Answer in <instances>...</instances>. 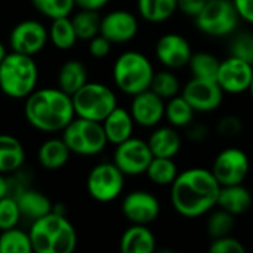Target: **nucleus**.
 <instances>
[{"mask_svg": "<svg viewBox=\"0 0 253 253\" xmlns=\"http://www.w3.org/2000/svg\"><path fill=\"white\" fill-rule=\"evenodd\" d=\"M196 113H212L221 107L224 101V90L216 80H206L193 77L181 93Z\"/></svg>", "mask_w": 253, "mask_h": 253, "instance_id": "14", "label": "nucleus"}, {"mask_svg": "<svg viewBox=\"0 0 253 253\" xmlns=\"http://www.w3.org/2000/svg\"><path fill=\"white\" fill-rule=\"evenodd\" d=\"M138 28V19L132 12L117 9L101 18L99 34H102L111 44H120L132 40L136 36Z\"/></svg>", "mask_w": 253, "mask_h": 253, "instance_id": "17", "label": "nucleus"}, {"mask_svg": "<svg viewBox=\"0 0 253 253\" xmlns=\"http://www.w3.org/2000/svg\"><path fill=\"white\" fill-rule=\"evenodd\" d=\"M253 79V64L230 55L219 64L216 82L224 93L240 95L249 92Z\"/></svg>", "mask_w": 253, "mask_h": 253, "instance_id": "12", "label": "nucleus"}, {"mask_svg": "<svg viewBox=\"0 0 253 253\" xmlns=\"http://www.w3.org/2000/svg\"><path fill=\"white\" fill-rule=\"evenodd\" d=\"M76 117L101 122L117 107L116 93L102 83L87 82L71 95Z\"/></svg>", "mask_w": 253, "mask_h": 253, "instance_id": "6", "label": "nucleus"}, {"mask_svg": "<svg viewBox=\"0 0 253 253\" xmlns=\"http://www.w3.org/2000/svg\"><path fill=\"white\" fill-rule=\"evenodd\" d=\"M123 253H153L156 251V237L148 225L132 224L120 239Z\"/></svg>", "mask_w": 253, "mask_h": 253, "instance_id": "23", "label": "nucleus"}, {"mask_svg": "<svg viewBox=\"0 0 253 253\" xmlns=\"http://www.w3.org/2000/svg\"><path fill=\"white\" fill-rule=\"evenodd\" d=\"M62 139L70 151L79 156H96L108 144L102 123L82 117H74L62 129Z\"/></svg>", "mask_w": 253, "mask_h": 253, "instance_id": "7", "label": "nucleus"}, {"mask_svg": "<svg viewBox=\"0 0 253 253\" xmlns=\"http://www.w3.org/2000/svg\"><path fill=\"white\" fill-rule=\"evenodd\" d=\"M148 147L153 153V157H168L173 159L182 145L181 135L173 126L157 127L148 138Z\"/></svg>", "mask_w": 253, "mask_h": 253, "instance_id": "21", "label": "nucleus"}, {"mask_svg": "<svg viewBox=\"0 0 253 253\" xmlns=\"http://www.w3.org/2000/svg\"><path fill=\"white\" fill-rule=\"evenodd\" d=\"M221 61L211 52L200 50V52H193L188 67L193 74V77L197 79H206V80H216L218 70H219Z\"/></svg>", "mask_w": 253, "mask_h": 253, "instance_id": "31", "label": "nucleus"}, {"mask_svg": "<svg viewBox=\"0 0 253 253\" xmlns=\"http://www.w3.org/2000/svg\"><path fill=\"white\" fill-rule=\"evenodd\" d=\"M47 28L36 19H25L16 24L9 34V44L13 52L34 56L47 43Z\"/></svg>", "mask_w": 253, "mask_h": 253, "instance_id": "13", "label": "nucleus"}, {"mask_svg": "<svg viewBox=\"0 0 253 253\" xmlns=\"http://www.w3.org/2000/svg\"><path fill=\"white\" fill-rule=\"evenodd\" d=\"M221 185L206 168L187 169L170 185V202L178 215L199 218L212 212L218 205Z\"/></svg>", "mask_w": 253, "mask_h": 253, "instance_id": "1", "label": "nucleus"}, {"mask_svg": "<svg viewBox=\"0 0 253 253\" xmlns=\"http://www.w3.org/2000/svg\"><path fill=\"white\" fill-rule=\"evenodd\" d=\"M76 6H79L80 9H93V10H99L102 6H105L110 0H74Z\"/></svg>", "mask_w": 253, "mask_h": 253, "instance_id": "45", "label": "nucleus"}, {"mask_svg": "<svg viewBox=\"0 0 253 253\" xmlns=\"http://www.w3.org/2000/svg\"><path fill=\"white\" fill-rule=\"evenodd\" d=\"M187 138L193 142H203L206 138H209V129L202 123H190L187 127Z\"/></svg>", "mask_w": 253, "mask_h": 253, "instance_id": "42", "label": "nucleus"}, {"mask_svg": "<svg viewBox=\"0 0 253 253\" xmlns=\"http://www.w3.org/2000/svg\"><path fill=\"white\" fill-rule=\"evenodd\" d=\"M216 130L224 138H236L243 132V122L237 116H224L218 122Z\"/></svg>", "mask_w": 253, "mask_h": 253, "instance_id": "40", "label": "nucleus"}, {"mask_svg": "<svg viewBox=\"0 0 253 253\" xmlns=\"http://www.w3.org/2000/svg\"><path fill=\"white\" fill-rule=\"evenodd\" d=\"M230 55L253 64V34L240 33L230 43Z\"/></svg>", "mask_w": 253, "mask_h": 253, "instance_id": "38", "label": "nucleus"}, {"mask_svg": "<svg viewBox=\"0 0 253 253\" xmlns=\"http://www.w3.org/2000/svg\"><path fill=\"white\" fill-rule=\"evenodd\" d=\"M154 76L151 61L138 50L123 52L114 62L113 79L119 90L126 95H136L150 89Z\"/></svg>", "mask_w": 253, "mask_h": 253, "instance_id": "5", "label": "nucleus"}, {"mask_svg": "<svg viewBox=\"0 0 253 253\" xmlns=\"http://www.w3.org/2000/svg\"><path fill=\"white\" fill-rule=\"evenodd\" d=\"M33 252L73 253L77 248V233L65 213L49 212L33 221L28 231Z\"/></svg>", "mask_w": 253, "mask_h": 253, "instance_id": "3", "label": "nucleus"}, {"mask_svg": "<svg viewBox=\"0 0 253 253\" xmlns=\"http://www.w3.org/2000/svg\"><path fill=\"white\" fill-rule=\"evenodd\" d=\"M209 251L212 253H245L246 248L239 239L230 234L225 237L213 239L209 245Z\"/></svg>", "mask_w": 253, "mask_h": 253, "instance_id": "39", "label": "nucleus"}, {"mask_svg": "<svg viewBox=\"0 0 253 253\" xmlns=\"http://www.w3.org/2000/svg\"><path fill=\"white\" fill-rule=\"evenodd\" d=\"M133 126L135 122L132 119L130 111L119 105L102 120V127L107 141L114 145L129 139L133 133Z\"/></svg>", "mask_w": 253, "mask_h": 253, "instance_id": "19", "label": "nucleus"}, {"mask_svg": "<svg viewBox=\"0 0 253 253\" xmlns=\"http://www.w3.org/2000/svg\"><path fill=\"white\" fill-rule=\"evenodd\" d=\"M194 114H196V111L185 101V98L182 95H176V96L168 99V102L165 105V117L169 122V125L176 129H181V127L185 129L190 123H193Z\"/></svg>", "mask_w": 253, "mask_h": 253, "instance_id": "28", "label": "nucleus"}, {"mask_svg": "<svg viewBox=\"0 0 253 253\" xmlns=\"http://www.w3.org/2000/svg\"><path fill=\"white\" fill-rule=\"evenodd\" d=\"M205 3L206 0H178V10L194 18L202 10Z\"/></svg>", "mask_w": 253, "mask_h": 253, "instance_id": "44", "label": "nucleus"}, {"mask_svg": "<svg viewBox=\"0 0 253 253\" xmlns=\"http://www.w3.org/2000/svg\"><path fill=\"white\" fill-rule=\"evenodd\" d=\"M239 13L233 0H206L202 10L194 16V22L206 36L227 37L239 25Z\"/></svg>", "mask_w": 253, "mask_h": 253, "instance_id": "8", "label": "nucleus"}, {"mask_svg": "<svg viewBox=\"0 0 253 253\" xmlns=\"http://www.w3.org/2000/svg\"><path fill=\"white\" fill-rule=\"evenodd\" d=\"M34 9L49 19L70 16L76 1L74 0H31Z\"/></svg>", "mask_w": 253, "mask_h": 253, "instance_id": "36", "label": "nucleus"}, {"mask_svg": "<svg viewBox=\"0 0 253 253\" xmlns=\"http://www.w3.org/2000/svg\"><path fill=\"white\" fill-rule=\"evenodd\" d=\"M165 99L147 89L141 93L133 95L130 104V114L135 125L142 127H156L165 119Z\"/></svg>", "mask_w": 253, "mask_h": 253, "instance_id": "18", "label": "nucleus"}, {"mask_svg": "<svg viewBox=\"0 0 253 253\" xmlns=\"http://www.w3.org/2000/svg\"><path fill=\"white\" fill-rule=\"evenodd\" d=\"M86 188L89 196L96 202H113L125 188V173L114 163H99L90 169Z\"/></svg>", "mask_w": 253, "mask_h": 253, "instance_id": "9", "label": "nucleus"}, {"mask_svg": "<svg viewBox=\"0 0 253 253\" xmlns=\"http://www.w3.org/2000/svg\"><path fill=\"white\" fill-rule=\"evenodd\" d=\"M136 6L142 19L159 24L173 16L178 10V0H138Z\"/></svg>", "mask_w": 253, "mask_h": 253, "instance_id": "27", "label": "nucleus"}, {"mask_svg": "<svg viewBox=\"0 0 253 253\" xmlns=\"http://www.w3.org/2000/svg\"><path fill=\"white\" fill-rule=\"evenodd\" d=\"M6 53H7V52H6V47H4V44L0 42V62L3 61V58L6 56Z\"/></svg>", "mask_w": 253, "mask_h": 253, "instance_id": "47", "label": "nucleus"}, {"mask_svg": "<svg viewBox=\"0 0 253 253\" xmlns=\"http://www.w3.org/2000/svg\"><path fill=\"white\" fill-rule=\"evenodd\" d=\"M234 225H236V216L219 208L209 215L206 222V231L208 236L213 240V239L230 236L234 230Z\"/></svg>", "mask_w": 253, "mask_h": 253, "instance_id": "35", "label": "nucleus"}, {"mask_svg": "<svg viewBox=\"0 0 253 253\" xmlns=\"http://www.w3.org/2000/svg\"><path fill=\"white\" fill-rule=\"evenodd\" d=\"M249 93H251V96H252V99H253V79H252V83H251V87H249Z\"/></svg>", "mask_w": 253, "mask_h": 253, "instance_id": "48", "label": "nucleus"}, {"mask_svg": "<svg viewBox=\"0 0 253 253\" xmlns=\"http://www.w3.org/2000/svg\"><path fill=\"white\" fill-rule=\"evenodd\" d=\"M39 68L33 56L18 52L6 53L0 62V89L13 99L27 98L37 86Z\"/></svg>", "mask_w": 253, "mask_h": 253, "instance_id": "4", "label": "nucleus"}, {"mask_svg": "<svg viewBox=\"0 0 253 253\" xmlns=\"http://www.w3.org/2000/svg\"><path fill=\"white\" fill-rule=\"evenodd\" d=\"M24 114L27 122L40 132H59L74 117L71 96L59 87L34 89L25 98Z\"/></svg>", "mask_w": 253, "mask_h": 253, "instance_id": "2", "label": "nucleus"}, {"mask_svg": "<svg viewBox=\"0 0 253 253\" xmlns=\"http://www.w3.org/2000/svg\"><path fill=\"white\" fill-rule=\"evenodd\" d=\"M21 218L22 215L13 196H6L0 199V230L16 227Z\"/></svg>", "mask_w": 253, "mask_h": 253, "instance_id": "37", "label": "nucleus"}, {"mask_svg": "<svg viewBox=\"0 0 253 253\" xmlns=\"http://www.w3.org/2000/svg\"><path fill=\"white\" fill-rule=\"evenodd\" d=\"M33 246L30 234L13 227L1 230L0 233V253H31Z\"/></svg>", "mask_w": 253, "mask_h": 253, "instance_id": "33", "label": "nucleus"}, {"mask_svg": "<svg viewBox=\"0 0 253 253\" xmlns=\"http://www.w3.org/2000/svg\"><path fill=\"white\" fill-rule=\"evenodd\" d=\"M253 205V196L243 184L224 185L219 190L218 208L230 212L234 216L246 213Z\"/></svg>", "mask_w": 253, "mask_h": 253, "instance_id": "20", "label": "nucleus"}, {"mask_svg": "<svg viewBox=\"0 0 253 253\" xmlns=\"http://www.w3.org/2000/svg\"><path fill=\"white\" fill-rule=\"evenodd\" d=\"M111 50V43L102 36L96 34L89 40V53L93 58H105Z\"/></svg>", "mask_w": 253, "mask_h": 253, "instance_id": "41", "label": "nucleus"}, {"mask_svg": "<svg viewBox=\"0 0 253 253\" xmlns=\"http://www.w3.org/2000/svg\"><path fill=\"white\" fill-rule=\"evenodd\" d=\"M193 49L190 42L176 33L163 34L156 43V56L169 70H179L188 65Z\"/></svg>", "mask_w": 253, "mask_h": 253, "instance_id": "16", "label": "nucleus"}, {"mask_svg": "<svg viewBox=\"0 0 253 253\" xmlns=\"http://www.w3.org/2000/svg\"><path fill=\"white\" fill-rule=\"evenodd\" d=\"M240 19L253 24V0H233Z\"/></svg>", "mask_w": 253, "mask_h": 253, "instance_id": "43", "label": "nucleus"}, {"mask_svg": "<svg viewBox=\"0 0 253 253\" xmlns=\"http://www.w3.org/2000/svg\"><path fill=\"white\" fill-rule=\"evenodd\" d=\"M9 193H10V184L6 178V175L0 173V199L9 196Z\"/></svg>", "mask_w": 253, "mask_h": 253, "instance_id": "46", "label": "nucleus"}, {"mask_svg": "<svg viewBox=\"0 0 253 253\" xmlns=\"http://www.w3.org/2000/svg\"><path fill=\"white\" fill-rule=\"evenodd\" d=\"M13 197L16 199L21 215L30 221H36V219L47 215L53 209L50 199L37 190H31V188L19 190Z\"/></svg>", "mask_w": 253, "mask_h": 253, "instance_id": "22", "label": "nucleus"}, {"mask_svg": "<svg viewBox=\"0 0 253 253\" xmlns=\"http://www.w3.org/2000/svg\"><path fill=\"white\" fill-rule=\"evenodd\" d=\"M70 148L61 138H50L44 141L39 148V163L49 170L61 169L64 165H67L70 159Z\"/></svg>", "mask_w": 253, "mask_h": 253, "instance_id": "26", "label": "nucleus"}, {"mask_svg": "<svg viewBox=\"0 0 253 253\" xmlns=\"http://www.w3.org/2000/svg\"><path fill=\"white\" fill-rule=\"evenodd\" d=\"M153 153L147 141L130 136L129 139L116 145L113 163L125 173V176H138L145 173Z\"/></svg>", "mask_w": 253, "mask_h": 253, "instance_id": "11", "label": "nucleus"}, {"mask_svg": "<svg viewBox=\"0 0 253 253\" xmlns=\"http://www.w3.org/2000/svg\"><path fill=\"white\" fill-rule=\"evenodd\" d=\"M122 212L129 222L148 225L159 218L160 202L154 194L144 190H136L123 199Z\"/></svg>", "mask_w": 253, "mask_h": 253, "instance_id": "15", "label": "nucleus"}, {"mask_svg": "<svg viewBox=\"0 0 253 253\" xmlns=\"http://www.w3.org/2000/svg\"><path fill=\"white\" fill-rule=\"evenodd\" d=\"M56 80L58 87L71 96L87 83V68L79 59H68L59 67Z\"/></svg>", "mask_w": 253, "mask_h": 253, "instance_id": "25", "label": "nucleus"}, {"mask_svg": "<svg viewBox=\"0 0 253 253\" xmlns=\"http://www.w3.org/2000/svg\"><path fill=\"white\" fill-rule=\"evenodd\" d=\"M47 34H49V40L52 42V44L61 50L71 49L76 44V42L79 40L76 30L73 27V22L68 16L52 19Z\"/></svg>", "mask_w": 253, "mask_h": 253, "instance_id": "30", "label": "nucleus"}, {"mask_svg": "<svg viewBox=\"0 0 253 253\" xmlns=\"http://www.w3.org/2000/svg\"><path fill=\"white\" fill-rule=\"evenodd\" d=\"M145 173L153 184H156L159 187H168V185L170 187L179 172H178V166L173 162V159L153 157Z\"/></svg>", "mask_w": 253, "mask_h": 253, "instance_id": "29", "label": "nucleus"}, {"mask_svg": "<svg viewBox=\"0 0 253 253\" xmlns=\"http://www.w3.org/2000/svg\"><path fill=\"white\" fill-rule=\"evenodd\" d=\"M73 27L76 30L79 40H90L101 30V16L98 10L93 9H82L71 18Z\"/></svg>", "mask_w": 253, "mask_h": 253, "instance_id": "32", "label": "nucleus"}, {"mask_svg": "<svg viewBox=\"0 0 253 253\" xmlns=\"http://www.w3.org/2000/svg\"><path fill=\"white\" fill-rule=\"evenodd\" d=\"M251 170V162L248 154L236 147L219 151L212 163L211 172L216 178L221 187L243 184Z\"/></svg>", "mask_w": 253, "mask_h": 253, "instance_id": "10", "label": "nucleus"}, {"mask_svg": "<svg viewBox=\"0 0 253 253\" xmlns=\"http://www.w3.org/2000/svg\"><path fill=\"white\" fill-rule=\"evenodd\" d=\"M150 89L166 101V99H170V98L179 95L181 83H179V79L172 73V70L166 68V70H162L157 73L154 71Z\"/></svg>", "mask_w": 253, "mask_h": 253, "instance_id": "34", "label": "nucleus"}, {"mask_svg": "<svg viewBox=\"0 0 253 253\" xmlns=\"http://www.w3.org/2000/svg\"><path fill=\"white\" fill-rule=\"evenodd\" d=\"M25 162V150L21 141L12 135L0 133V173H13Z\"/></svg>", "mask_w": 253, "mask_h": 253, "instance_id": "24", "label": "nucleus"}]
</instances>
